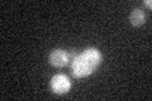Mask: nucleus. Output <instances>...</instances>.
Masks as SVG:
<instances>
[{"label":"nucleus","instance_id":"nucleus-2","mask_svg":"<svg viewBox=\"0 0 152 101\" xmlns=\"http://www.w3.org/2000/svg\"><path fill=\"white\" fill-rule=\"evenodd\" d=\"M51 89L57 95L67 94L70 91V89H71V81L66 75L58 73V75H56V76L52 77V80H51Z\"/></svg>","mask_w":152,"mask_h":101},{"label":"nucleus","instance_id":"nucleus-3","mask_svg":"<svg viewBox=\"0 0 152 101\" xmlns=\"http://www.w3.org/2000/svg\"><path fill=\"white\" fill-rule=\"evenodd\" d=\"M48 61L52 66L55 67H65L66 65L69 63V54H67V51H64V49H53L50 53V57H48Z\"/></svg>","mask_w":152,"mask_h":101},{"label":"nucleus","instance_id":"nucleus-5","mask_svg":"<svg viewBox=\"0 0 152 101\" xmlns=\"http://www.w3.org/2000/svg\"><path fill=\"white\" fill-rule=\"evenodd\" d=\"M67 54H69V58H70V61H74L75 58H76V52L74 51V49H70V51H67Z\"/></svg>","mask_w":152,"mask_h":101},{"label":"nucleus","instance_id":"nucleus-4","mask_svg":"<svg viewBox=\"0 0 152 101\" xmlns=\"http://www.w3.org/2000/svg\"><path fill=\"white\" fill-rule=\"evenodd\" d=\"M146 20V14L141 8H134L129 14V22L133 27H140Z\"/></svg>","mask_w":152,"mask_h":101},{"label":"nucleus","instance_id":"nucleus-1","mask_svg":"<svg viewBox=\"0 0 152 101\" xmlns=\"http://www.w3.org/2000/svg\"><path fill=\"white\" fill-rule=\"evenodd\" d=\"M102 62V53L96 48H86L83 53L76 56V58L72 61L71 68L72 75L77 78H83L91 75L95 68L100 65Z\"/></svg>","mask_w":152,"mask_h":101},{"label":"nucleus","instance_id":"nucleus-6","mask_svg":"<svg viewBox=\"0 0 152 101\" xmlns=\"http://www.w3.org/2000/svg\"><path fill=\"white\" fill-rule=\"evenodd\" d=\"M145 4H146V5L148 7V8H151V7H152V3H151V0H146V1H145Z\"/></svg>","mask_w":152,"mask_h":101}]
</instances>
